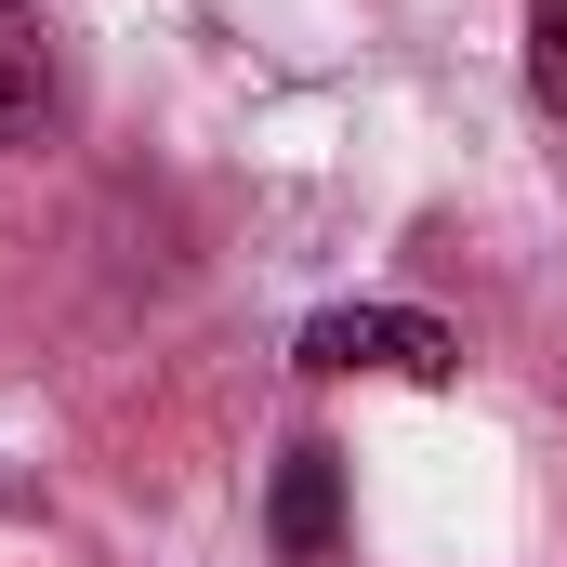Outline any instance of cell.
Here are the masks:
<instances>
[{"instance_id":"4","label":"cell","mask_w":567,"mask_h":567,"mask_svg":"<svg viewBox=\"0 0 567 567\" xmlns=\"http://www.w3.org/2000/svg\"><path fill=\"white\" fill-rule=\"evenodd\" d=\"M528 93L542 120H567V0H528Z\"/></svg>"},{"instance_id":"3","label":"cell","mask_w":567,"mask_h":567,"mask_svg":"<svg viewBox=\"0 0 567 567\" xmlns=\"http://www.w3.org/2000/svg\"><path fill=\"white\" fill-rule=\"evenodd\" d=\"M40 120H53V53H40L27 0H0V145H27Z\"/></svg>"},{"instance_id":"1","label":"cell","mask_w":567,"mask_h":567,"mask_svg":"<svg viewBox=\"0 0 567 567\" xmlns=\"http://www.w3.org/2000/svg\"><path fill=\"white\" fill-rule=\"evenodd\" d=\"M303 370H330V383H449L462 370V330L423 317V303H330V317H303V343H290Z\"/></svg>"},{"instance_id":"2","label":"cell","mask_w":567,"mask_h":567,"mask_svg":"<svg viewBox=\"0 0 567 567\" xmlns=\"http://www.w3.org/2000/svg\"><path fill=\"white\" fill-rule=\"evenodd\" d=\"M265 528H278V567H330V542H343V462L303 435L278 462V502H265Z\"/></svg>"}]
</instances>
